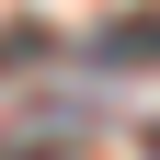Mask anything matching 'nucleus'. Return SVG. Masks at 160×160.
I'll use <instances>...</instances> for the list:
<instances>
[{
	"mask_svg": "<svg viewBox=\"0 0 160 160\" xmlns=\"http://www.w3.org/2000/svg\"><path fill=\"white\" fill-rule=\"evenodd\" d=\"M149 160H160V126H149Z\"/></svg>",
	"mask_w": 160,
	"mask_h": 160,
	"instance_id": "obj_2",
	"label": "nucleus"
},
{
	"mask_svg": "<svg viewBox=\"0 0 160 160\" xmlns=\"http://www.w3.org/2000/svg\"><path fill=\"white\" fill-rule=\"evenodd\" d=\"M103 57H114V69H126V57H160V12H149V23H114V34H103Z\"/></svg>",
	"mask_w": 160,
	"mask_h": 160,
	"instance_id": "obj_1",
	"label": "nucleus"
}]
</instances>
